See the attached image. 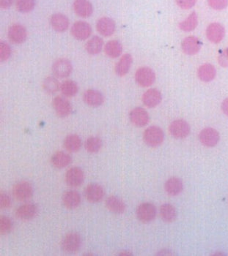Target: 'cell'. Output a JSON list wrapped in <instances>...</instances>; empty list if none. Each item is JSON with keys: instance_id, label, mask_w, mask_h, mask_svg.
<instances>
[{"instance_id": "1", "label": "cell", "mask_w": 228, "mask_h": 256, "mask_svg": "<svg viewBox=\"0 0 228 256\" xmlns=\"http://www.w3.org/2000/svg\"><path fill=\"white\" fill-rule=\"evenodd\" d=\"M165 135L159 127L151 126L147 128L143 133V140L148 146L157 147L164 142Z\"/></svg>"}, {"instance_id": "2", "label": "cell", "mask_w": 228, "mask_h": 256, "mask_svg": "<svg viewBox=\"0 0 228 256\" xmlns=\"http://www.w3.org/2000/svg\"><path fill=\"white\" fill-rule=\"evenodd\" d=\"M82 245V238L78 233L71 232L67 234L62 239L61 247L65 253L68 254L76 253Z\"/></svg>"}, {"instance_id": "3", "label": "cell", "mask_w": 228, "mask_h": 256, "mask_svg": "<svg viewBox=\"0 0 228 256\" xmlns=\"http://www.w3.org/2000/svg\"><path fill=\"white\" fill-rule=\"evenodd\" d=\"M33 185L27 181L19 182L13 187V195L18 201H27L33 197Z\"/></svg>"}, {"instance_id": "4", "label": "cell", "mask_w": 228, "mask_h": 256, "mask_svg": "<svg viewBox=\"0 0 228 256\" xmlns=\"http://www.w3.org/2000/svg\"><path fill=\"white\" fill-rule=\"evenodd\" d=\"M135 80L140 87H148L155 82L156 74L151 68L142 67L136 71Z\"/></svg>"}, {"instance_id": "5", "label": "cell", "mask_w": 228, "mask_h": 256, "mask_svg": "<svg viewBox=\"0 0 228 256\" xmlns=\"http://www.w3.org/2000/svg\"><path fill=\"white\" fill-rule=\"evenodd\" d=\"M65 180L69 187H79L85 181V173L79 167H72L65 173Z\"/></svg>"}, {"instance_id": "6", "label": "cell", "mask_w": 228, "mask_h": 256, "mask_svg": "<svg viewBox=\"0 0 228 256\" xmlns=\"http://www.w3.org/2000/svg\"><path fill=\"white\" fill-rule=\"evenodd\" d=\"M72 71V64L65 58L57 59L52 65V72L58 78H67L71 75Z\"/></svg>"}, {"instance_id": "7", "label": "cell", "mask_w": 228, "mask_h": 256, "mask_svg": "<svg viewBox=\"0 0 228 256\" xmlns=\"http://www.w3.org/2000/svg\"><path fill=\"white\" fill-rule=\"evenodd\" d=\"M71 33L76 40L82 41L89 38L92 33V28L86 21H76L71 27Z\"/></svg>"}, {"instance_id": "8", "label": "cell", "mask_w": 228, "mask_h": 256, "mask_svg": "<svg viewBox=\"0 0 228 256\" xmlns=\"http://www.w3.org/2000/svg\"><path fill=\"white\" fill-rule=\"evenodd\" d=\"M156 209L151 203H141L136 209V217L144 223L151 222L156 218Z\"/></svg>"}, {"instance_id": "9", "label": "cell", "mask_w": 228, "mask_h": 256, "mask_svg": "<svg viewBox=\"0 0 228 256\" xmlns=\"http://www.w3.org/2000/svg\"><path fill=\"white\" fill-rule=\"evenodd\" d=\"M170 133L175 139H184L190 133V126L185 120L177 119L170 125Z\"/></svg>"}, {"instance_id": "10", "label": "cell", "mask_w": 228, "mask_h": 256, "mask_svg": "<svg viewBox=\"0 0 228 256\" xmlns=\"http://www.w3.org/2000/svg\"><path fill=\"white\" fill-rule=\"evenodd\" d=\"M52 106L57 115L60 118H65L69 116L72 112L71 103L65 97L57 96L52 102Z\"/></svg>"}, {"instance_id": "11", "label": "cell", "mask_w": 228, "mask_h": 256, "mask_svg": "<svg viewBox=\"0 0 228 256\" xmlns=\"http://www.w3.org/2000/svg\"><path fill=\"white\" fill-rule=\"evenodd\" d=\"M104 194L105 192L102 186L96 183H91L85 188V198L91 203H95L101 201L104 199Z\"/></svg>"}, {"instance_id": "12", "label": "cell", "mask_w": 228, "mask_h": 256, "mask_svg": "<svg viewBox=\"0 0 228 256\" xmlns=\"http://www.w3.org/2000/svg\"><path fill=\"white\" fill-rule=\"evenodd\" d=\"M8 36L12 43L15 44H21L27 40V30L21 24H13L8 29Z\"/></svg>"}, {"instance_id": "13", "label": "cell", "mask_w": 228, "mask_h": 256, "mask_svg": "<svg viewBox=\"0 0 228 256\" xmlns=\"http://www.w3.org/2000/svg\"><path fill=\"white\" fill-rule=\"evenodd\" d=\"M38 208L34 203H27L20 206L16 211V216L22 221H29L36 218Z\"/></svg>"}, {"instance_id": "14", "label": "cell", "mask_w": 228, "mask_h": 256, "mask_svg": "<svg viewBox=\"0 0 228 256\" xmlns=\"http://www.w3.org/2000/svg\"><path fill=\"white\" fill-rule=\"evenodd\" d=\"M200 141L204 146L213 147L219 141V133L213 128H205L200 132Z\"/></svg>"}, {"instance_id": "15", "label": "cell", "mask_w": 228, "mask_h": 256, "mask_svg": "<svg viewBox=\"0 0 228 256\" xmlns=\"http://www.w3.org/2000/svg\"><path fill=\"white\" fill-rule=\"evenodd\" d=\"M73 8L75 14L82 18H88L94 12V8L89 0H75Z\"/></svg>"}, {"instance_id": "16", "label": "cell", "mask_w": 228, "mask_h": 256, "mask_svg": "<svg viewBox=\"0 0 228 256\" xmlns=\"http://www.w3.org/2000/svg\"><path fill=\"white\" fill-rule=\"evenodd\" d=\"M97 31L104 37H110L115 32L116 25L114 21L108 17H103L96 23Z\"/></svg>"}, {"instance_id": "17", "label": "cell", "mask_w": 228, "mask_h": 256, "mask_svg": "<svg viewBox=\"0 0 228 256\" xmlns=\"http://www.w3.org/2000/svg\"><path fill=\"white\" fill-rule=\"evenodd\" d=\"M129 117L132 123L139 128L145 126L149 122V114L145 109L140 107L133 109L130 112Z\"/></svg>"}, {"instance_id": "18", "label": "cell", "mask_w": 228, "mask_h": 256, "mask_svg": "<svg viewBox=\"0 0 228 256\" xmlns=\"http://www.w3.org/2000/svg\"><path fill=\"white\" fill-rule=\"evenodd\" d=\"M225 30L222 24L213 23L208 27L206 36L208 39L212 43H218L222 41L225 37Z\"/></svg>"}, {"instance_id": "19", "label": "cell", "mask_w": 228, "mask_h": 256, "mask_svg": "<svg viewBox=\"0 0 228 256\" xmlns=\"http://www.w3.org/2000/svg\"><path fill=\"white\" fill-rule=\"evenodd\" d=\"M81 201L80 194L75 190H69L62 195V203L66 209L70 210L76 209L80 205Z\"/></svg>"}, {"instance_id": "20", "label": "cell", "mask_w": 228, "mask_h": 256, "mask_svg": "<svg viewBox=\"0 0 228 256\" xmlns=\"http://www.w3.org/2000/svg\"><path fill=\"white\" fill-rule=\"evenodd\" d=\"M83 100L88 106L97 108L104 103V95L98 90H88L83 94Z\"/></svg>"}, {"instance_id": "21", "label": "cell", "mask_w": 228, "mask_h": 256, "mask_svg": "<svg viewBox=\"0 0 228 256\" xmlns=\"http://www.w3.org/2000/svg\"><path fill=\"white\" fill-rule=\"evenodd\" d=\"M162 93L156 89H150L142 95V102L148 108H155L162 101Z\"/></svg>"}, {"instance_id": "22", "label": "cell", "mask_w": 228, "mask_h": 256, "mask_svg": "<svg viewBox=\"0 0 228 256\" xmlns=\"http://www.w3.org/2000/svg\"><path fill=\"white\" fill-rule=\"evenodd\" d=\"M50 24L55 31L64 33L69 27V19L62 14H53L51 17Z\"/></svg>"}, {"instance_id": "23", "label": "cell", "mask_w": 228, "mask_h": 256, "mask_svg": "<svg viewBox=\"0 0 228 256\" xmlns=\"http://www.w3.org/2000/svg\"><path fill=\"white\" fill-rule=\"evenodd\" d=\"M183 52L188 55H194L198 53L201 48V43L197 37L190 36L184 39L182 42Z\"/></svg>"}, {"instance_id": "24", "label": "cell", "mask_w": 228, "mask_h": 256, "mask_svg": "<svg viewBox=\"0 0 228 256\" xmlns=\"http://www.w3.org/2000/svg\"><path fill=\"white\" fill-rule=\"evenodd\" d=\"M105 203L107 209L113 213L120 215V214L124 213L126 211V203L117 196H110L107 198Z\"/></svg>"}, {"instance_id": "25", "label": "cell", "mask_w": 228, "mask_h": 256, "mask_svg": "<svg viewBox=\"0 0 228 256\" xmlns=\"http://www.w3.org/2000/svg\"><path fill=\"white\" fill-rule=\"evenodd\" d=\"M132 62H133V59H132V55L129 54L123 55L116 64L115 68H114V71L117 75L120 77L126 75L130 70Z\"/></svg>"}, {"instance_id": "26", "label": "cell", "mask_w": 228, "mask_h": 256, "mask_svg": "<svg viewBox=\"0 0 228 256\" xmlns=\"http://www.w3.org/2000/svg\"><path fill=\"white\" fill-rule=\"evenodd\" d=\"M72 162V159L70 155L66 152H55L51 158V163L55 168H64L69 165Z\"/></svg>"}, {"instance_id": "27", "label": "cell", "mask_w": 228, "mask_h": 256, "mask_svg": "<svg viewBox=\"0 0 228 256\" xmlns=\"http://www.w3.org/2000/svg\"><path fill=\"white\" fill-rule=\"evenodd\" d=\"M184 188L182 180L177 177H172L166 182L165 189L166 193L171 196H175L180 194Z\"/></svg>"}, {"instance_id": "28", "label": "cell", "mask_w": 228, "mask_h": 256, "mask_svg": "<svg viewBox=\"0 0 228 256\" xmlns=\"http://www.w3.org/2000/svg\"><path fill=\"white\" fill-rule=\"evenodd\" d=\"M63 145L68 152H77L82 147V139L77 135H68L64 140Z\"/></svg>"}, {"instance_id": "29", "label": "cell", "mask_w": 228, "mask_h": 256, "mask_svg": "<svg viewBox=\"0 0 228 256\" xmlns=\"http://www.w3.org/2000/svg\"><path fill=\"white\" fill-rule=\"evenodd\" d=\"M216 71L214 67L210 64H205L200 67L197 71V75L201 81L209 82L213 80L216 76Z\"/></svg>"}, {"instance_id": "30", "label": "cell", "mask_w": 228, "mask_h": 256, "mask_svg": "<svg viewBox=\"0 0 228 256\" xmlns=\"http://www.w3.org/2000/svg\"><path fill=\"white\" fill-rule=\"evenodd\" d=\"M104 52L109 57L115 59L121 55L123 46L118 40H110L105 45Z\"/></svg>"}, {"instance_id": "31", "label": "cell", "mask_w": 228, "mask_h": 256, "mask_svg": "<svg viewBox=\"0 0 228 256\" xmlns=\"http://www.w3.org/2000/svg\"><path fill=\"white\" fill-rule=\"evenodd\" d=\"M104 40L98 36L90 39L85 45V50L91 55H97L102 51Z\"/></svg>"}, {"instance_id": "32", "label": "cell", "mask_w": 228, "mask_h": 256, "mask_svg": "<svg viewBox=\"0 0 228 256\" xmlns=\"http://www.w3.org/2000/svg\"><path fill=\"white\" fill-rule=\"evenodd\" d=\"M160 215L165 222H172L176 219L177 212L175 208L170 203H165L160 208Z\"/></svg>"}, {"instance_id": "33", "label": "cell", "mask_w": 228, "mask_h": 256, "mask_svg": "<svg viewBox=\"0 0 228 256\" xmlns=\"http://www.w3.org/2000/svg\"><path fill=\"white\" fill-rule=\"evenodd\" d=\"M60 91L65 97H72L77 94L79 87L75 81L66 80L61 84Z\"/></svg>"}, {"instance_id": "34", "label": "cell", "mask_w": 228, "mask_h": 256, "mask_svg": "<svg viewBox=\"0 0 228 256\" xmlns=\"http://www.w3.org/2000/svg\"><path fill=\"white\" fill-rule=\"evenodd\" d=\"M61 84L55 77L49 76L43 81V89L47 94H53L60 90Z\"/></svg>"}, {"instance_id": "35", "label": "cell", "mask_w": 228, "mask_h": 256, "mask_svg": "<svg viewBox=\"0 0 228 256\" xmlns=\"http://www.w3.org/2000/svg\"><path fill=\"white\" fill-rule=\"evenodd\" d=\"M85 147L89 153H98L102 147V141L97 136H91L85 142Z\"/></svg>"}, {"instance_id": "36", "label": "cell", "mask_w": 228, "mask_h": 256, "mask_svg": "<svg viewBox=\"0 0 228 256\" xmlns=\"http://www.w3.org/2000/svg\"><path fill=\"white\" fill-rule=\"evenodd\" d=\"M197 16L196 13L193 12L192 14L189 16L187 19L180 23L179 28L183 31L190 32L194 30L197 26Z\"/></svg>"}, {"instance_id": "37", "label": "cell", "mask_w": 228, "mask_h": 256, "mask_svg": "<svg viewBox=\"0 0 228 256\" xmlns=\"http://www.w3.org/2000/svg\"><path fill=\"white\" fill-rule=\"evenodd\" d=\"M36 0H17L16 8L21 14L31 12L36 7Z\"/></svg>"}, {"instance_id": "38", "label": "cell", "mask_w": 228, "mask_h": 256, "mask_svg": "<svg viewBox=\"0 0 228 256\" xmlns=\"http://www.w3.org/2000/svg\"><path fill=\"white\" fill-rule=\"evenodd\" d=\"M13 228V222L11 218L6 216L0 218V233L2 235L9 234Z\"/></svg>"}, {"instance_id": "39", "label": "cell", "mask_w": 228, "mask_h": 256, "mask_svg": "<svg viewBox=\"0 0 228 256\" xmlns=\"http://www.w3.org/2000/svg\"><path fill=\"white\" fill-rule=\"evenodd\" d=\"M11 49L9 45L5 42L0 43V59L1 62H5L9 59L11 56Z\"/></svg>"}, {"instance_id": "40", "label": "cell", "mask_w": 228, "mask_h": 256, "mask_svg": "<svg viewBox=\"0 0 228 256\" xmlns=\"http://www.w3.org/2000/svg\"><path fill=\"white\" fill-rule=\"evenodd\" d=\"M209 6L216 11H222L228 7V0H208Z\"/></svg>"}, {"instance_id": "41", "label": "cell", "mask_w": 228, "mask_h": 256, "mask_svg": "<svg viewBox=\"0 0 228 256\" xmlns=\"http://www.w3.org/2000/svg\"><path fill=\"white\" fill-rule=\"evenodd\" d=\"M11 199L10 196L5 193H2L0 195V206L1 209H6L11 207Z\"/></svg>"}, {"instance_id": "42", "label": "cell", "mask_w": 228, "mask_h": 256, "mask_svg": "<svg viewBox=\"0 0 228 256\" xmlns=\"http://www.w3.org/2000/svg\"><path fill=\"white\" fill-rule=\"evenodd\" d=\"M197 0H176V3L181 9L188 10L195 5Z\"/></svg>"}, {"instance_id": "43", "label": "cell", "mask_w": 228, "mask_h": 256, "mask_svg": "<svg viewBox=\"0 0 228 256\" xmlns=\"http://www.w3.org/2000/svg\"><path fill=\"white\" fill-rule=\"evenodd\" d=\"M219 63L224 68H228V49L224 51L219 55Z\"/></svg>"}, {"instance_id": "44", "label": "cell", "mask_w": 228, "mask_h": 256, "mask_svg": "<svg viewBox=\"0 0 228 256\" xmlns=\"http://www.w3.org/2000/svg\"><path fill=\"white\" fill-rule=\"evenodd\" d=\"M14 0H0V6L3 10L8 9L12 6Z\"/></svg>"}, {"instance_id": "45", "label": "cell", "mask_w": 228, "mask_h": 256, "mask_svg": "<svg viewBox=\"0 0 228 256\" xmlns=\"http://www.w3.org/2000/svg\"><path fill=\"white\" fill-rule=\"evenodd\" d=\"M222 111L228 116V98L225 99L222 104Z\"/></svg>"}, {"instance_id": "46", "label": "cell", "mask_w": 228, "mask_h": 256, "mask_svg": "<svg viewBox=\"0 0 228 256\" xmlns=\"http://www.w3.org/2000/svg\"><path fill=\"white\" fill-rule=\"evenodd\" d=\"M119 256H132V253H129L127 251L121 252V253H119Z\"/></svg>"}]
</instances>
